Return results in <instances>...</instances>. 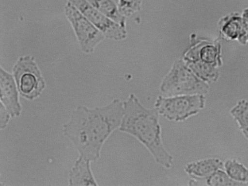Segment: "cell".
<instances>
[{"instance_id": "5bb4252c", "label": "cell", "mask_w": 248, "mask_h": 186, "mask_svg": "<svg viewBox=\"0 0 248 186\" xmlns=\"http://www.w3.org/2000/svg\"><path fill=\"white\" fill-rule=\"evenodd\" d=\"M190 185L208 186H241V185L231 179L224 169H219L205 178L196 180L191 179Z\"/></svg>"}, {"instance_id": "30bf717a", "label": "cell", "mask_w": 248, "mask_h": 186, "mask_svg": "<svg viewBox=\"0 0 248 186\" xmlns=\"http://www.w3.org/2000/svg\"><path fill=\"white\" fill-rule=\"evenodd\" d=\"M223 164L218 158H206L187 163L184 170L191 179L200 180L219 169H224Z\"/></svg>"}, {"instance_id": "ac0fdd59", "label": "cell", "mask_w": 248, "mask_h": 186, "mask_svg": "<svg viewBox=\"0 0 248 186\" xmlns=\"http://www.w3.org/2000/svg\"><path fill=\"white\" fill-rule=\"evenodd\" d=\"M247 40H248V31L247 34Z\"/></svg>"}, {"instance_id": "8fae6325", "label": "cell", "mask_w": 248, "mask_h": 186, "mask_svg": "<svg viewBox=\"0 0 248 186\" xmlns=\"http://www.w3.org/2000/svg\"><path fill=\"white\" fill-rule=\"evenodd\" d=\"M103 15L126 28V18L120 12L118 4L113 0H88Z\"/></svg>"}, {"instance_id": "5b68a950", "label": "cell", "mask_w": 248, "mask_h": 186, "mask_svg": "<svg viewBox=\"0 0 248 186\" xmlns=\"http://www.w3.org/2000/svg\"><path fill=\"white\" fill-rule=\"evenodd\" d=\"M205 103L203 95H159L155 101L154 107L159 115L167 120L182 122L198 114L205 107Z\"/></svg>"}, {"instance_id": "9c48e42d", "label": "cell", "mask_w": 248, "mask_h": 186, "mask_svg": "<svg viewBox=\"0 0 248 186\" xmlns=\"http://www.w3.org/2000/svg\"><path fill=\"white\" fill-rule=\"evenodd\" d=\"M91 162L79 156L69 171L68 184L70 186H97Z\"/></svg>"}, {"instance_id": "7c38bea8", "label": "cell", "mask_w": 248, "mask_h": 186, "mask_svg": "<svg viewBox=\"0 0 248 186\" xmlns=\"http://www.w3.org/2000/svg\"><path fill=\"white\" fill-rule=\"evenodd\" d=\"M184 61L199 78L206 83L210 84L217 80L219 73L213 65L198 60Z\"/></svg>"}, {"instance_id": "4fadbf2b", "label": "cell", "mask_w": 248, "mask_h": 186, "mask_svg": "<svg viewBox=\"0 0 248 186\" xmlns=\"http://www.w3.org/2000/svg\"><path fill=\"white\" fill-rule=\"evenodd\" d=\"M223 169L229 177L241 186H248V169L236 159H228Z\"/></svg>"}, {"instance_id": "277c9868", "label": "cell", "mask_w": 248, "mask_h": 186, "mask_svg": "<svg viewBox=\"0 0 248 186\" xmlns=\"http://www.w3.org/2000/svg\"><path fill=\"white\" fill-rule=\"evenodd\" d=\"M12 73L20 95L28 100L39 98L46 87L44 77L32 55L19 57L12 68Z\"/></svg>"}, {"instance_id": "52a82bcc", "label": "cell", "mask_w": 248, "mask_h": 186, "mask_svg": "<svg viewBox=\"0 0 248 186\" xmlns=\"http://www.w3.org/2000/svg\"><path fill=\"white\" fill-rule=\"evenodd\" d=\"M73 4L104 35L105 38L122 40L127 36V31L118 23L107 17L88 0H67Z\"/></svg>"}, {"instance_id": "e0dca14e", "label": "cell", "mask_w": 248, "mask_h": 186, "mask_svg": "<svg viewBox=\"0 0 248 186\" xmlns=\"http://www.w3.org/2000/svg\"><path fill=\"white\" fill-rule=\"evenodd\" d=\"M11 115L5 107L0 103V129H4L7 126Z\"/></svg>"}, {"instance_id": "3957f363", "label": "cell", "mask_w": 248, "mask_h": 186, "mask_svg": "<svg viewBox=\"0 0 248 186\" xmlns=\"http://www.w3.org/2000/svg\"><path fill=\"white\" fill-rule=\"evenodd\" d=\"M209 90V84L199 78L183 59H178L174 62L159 85L160 92L163 96L168 97L205 95Z\"/></svg>"}, {"instance_id": "d6986e66", "label": "cell", "mask_w": 248, "mask_h": 186, "mask_svg": "<svg viewBox=\"0 0 248 186\" xmlns=\"http://www.w3.org/2000/svg\"></svg>"}, {"instance_id": "6da1fadb", "label": "cell", "mask_w": 248, "mask_h": 186, "mask_svg": "<svg viewBox=\"0 0 248 186\" xmlns=\"http://www.w3.org/2000/svg\"><path fill=\"white\" fill-rule=\"evenodd\" d=\"M123 114V101L118 99L101 107L91 108L78 105L62 125V133L73 144L79 156L95 162L100 157L106 141L119 129Z\"/></svg>"}, {"instance_id": "8992f818", "label": "cell", "mask_w": 248, "mask_h": 186, "mask_svg": "<svg viewBox=\"0 0 248 186\" xmlns=\"http://www.w3.org/2000/svg\"><path fill=\"white\" fill-rule=\"evenodd\" d=\"M66 18L71 25L82 52L92 53L105 39L103 34L73 4L66 2L64 7Z\"/></svg>"}, {"instance_id": "2e32d148", "label": "cell", "mask_w": 248, "mask_h": 186, "mask_svg": "<svg viewBox=\"0 0 248 186\" xmlns=\"http://www.w3.org/2000/svg\"><path fill=\"white\" fill-rule=\"evenodd\" d=\"M143 0H118V5L121 14L125 17L140 12Z\"/></svg>"}, {"instance_id": "9a60e30c", "label": "cell", "mask_w": 248, "mask_h": 186, "mask_svg": "<svg viewBox=\"0 0 248 186\" xmlns=\"http://www.w3.org/2000/svg\"><path fill=\"white\" fill-rule=\"evenodd\" d=\"M230 113L244 137L248 139V101L239 100L231 109Z\"/></svg>"}, {"instance_id": "ba28073f", "label": "cell", "mask_w": 248, "mask_h": 186, "mask_svg": "<svg viewBox=\"0 0 248 186\" xmlns=\"http://www.w3.org/2000/svg\"><path fill=\"white\" fill-rule=\"evenodd\" d=\"M0 98L12 118L18 117L22 111L19 92L12 73L0 68Z\"/></svg>"}, {"instance_id": "7a4b0ae2", "label": "cell", "mask_w": 248, "mask_h": 186, "mask_svg": "<svg viewBox=\"0 0 248 186\" xmlns=\"http://www.w3.org/2000/svg\"><path fill=\"white\" fill-rule=\"evenodd\" d=\"M124 114L119 131L134 137L150 153L156 163L169 169L173 157L164 146L159 114L154 107L148 108L134 94L123 101Z\"/></svg>"}]
</instances>
